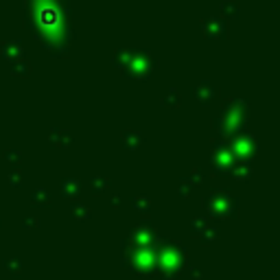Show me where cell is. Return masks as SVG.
Wrapping results in <instances>:
<instances>
[{
    "label": "cell",
    "instance_id": "6da1fadb",
    "mask_svg": "<svg viewBox=\"0 0 280 280\" xmlns=\"http://www.w3.org/2000/svg\"><path fill=\"white\" fill-rule=\"evenodd\" d=\"M38 16H40V24L46 27V29H55V27H59V22H62V16H59L57 7H53V4H44V7H40Z\"/></svg>",
    "mask_w": 280,
    "mask_h": 280
}]
</instances>
